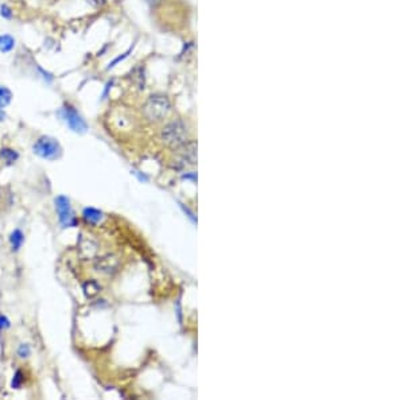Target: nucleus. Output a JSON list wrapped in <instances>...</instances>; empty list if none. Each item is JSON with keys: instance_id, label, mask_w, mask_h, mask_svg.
<instances>
[{"instance_id": "9", "label": "nucleus", "mask_w": 404, "mask_h": 400, "mask_svg": "<svg viewBox=\"0 0 404 400\" xmlns=\"http://www.w3.org/2000/svg\"><path fill=\"white\" fill-rule=\"evenodd\" d=\"M100 291H101V286L99 282H96V280L91 279L82 283V292H84V295L86 296L88 299H93L95 296H97L100 294Z\"/></svg>"}, {"instance_id": "21", "label": "nucleus", "mask_w": 404, "mask_h": 400, "mask_svg": "<svg viewBox=\"0 0 404 400\" xmlns=\"http://www.w3.org/2000/svg\"><path fill=\"white\" fill-rule=\"evenodd\" d=\"M7 119V113L4 111V108H0V123H3Z\"/></svg>"}, {"instance_id": "15", "label": "nucleus", "mask_w": 404, "mask_h": 400, "mask_svg": "<svg viewBox=\"0 0 404 400\" xmlns=\"http://www.w3.org/2000/svg\"><path fill=\"white\" fill-rule=\"evenodd\" d=\"M12 100L11 91L3 85H0V108H6Z\"/></svg>"}, {"instance_id": "14", "label": "nucleus", "mask_w": 404, "mask_h": 400, "mask_svg": "<svg viewBox=\"0 0 404 400\" xmlns=\"http://www.w3.org/2000/svg\"><path fill=\"white\" fill-rule=\"evenodd\" d=\"M131 76H132L133 84H135L139 89H143L144 84H146V76H144L143 66H136V68L132 70V73H131Z\"/></svg>"}, {"instance_id": "13", "label": "nucleus", "mask_w": 404, "mask_h": 400, "mask_svg": "<svg viewBox=\"0 0 404 400\" xmlns=\"http://www.w3.org/2000/svg\"><path fill=\"white\" fill-rule=\"evenodd\" d=\"M14 48H15V39L11 35L8 34L0 35V53L6 54V53L12 52Z\"/></svg>"}, {"instance_id": "10", "label": "nucleus", "mask_w": 404, "mask_h": 400, "mask_svg": "<svg viewBox=\"0 0 404 400\" xmlns=\"http://www.w3.org/2000/svg\"><path fill=\"white\" fill-rule=\"evenodd\" d=\"M82 218H84L88 224L92 225H97L99 223H101V220L104 218V214L97 210L95 208H85L82 210Z\"/></svg>"}, {"instance_id": "5", "label": "nucleus", "mask_w": 404, "mask_h": 400, "mask_svg": "<svg viewBox=\"0 0 404 400\" xmlns=\"http://www.w3.org/2000/svg\"><path fill=\"white\" fill-rule=\"evenodd\" d=\"M175 150L176 154L174 167H190V166H194L197 163V143L194 140L186 142V143H184Z\"/></svg>"}, {"instance_id": "3", "label": "nucleus", "mask_w": 404, "mask_h": 400, "mask_svg": "<svg viewBox=\"0 0 404 400\" xmlns=\"http://www.w3.org/2000/svg\"><path fill=\"white\" fill-rule=\"evenodd\" d=\"M32 150L39 158L46 160L60 159L62 155V147H61L60 142L52 136H40L32 146Z\"/></svg>"}, {"instance_id": "11", "label": "nucleus", "mask_w": 404, "mask_h": 400, "mask_svg": "<svg viewBox=\"0 0 404 400\" xmlns=\"http://www.w3.org/2000/svg\"><path fill=\"white\" fill-rule=\"evenodd\" d=\"M24 243V235L20 229H15L14 232L10 235V244H11L12 252H18Z\"/></svg>"}, {"instance_id": "8", "label": "nucleus", "mask_w": 404, "mask_h": 400, "mask_svg": "<svg viewBox=\"0 0 404 400\" xmlns=\"http://www.w3.org/2000/svg\"><path fill=\"white\" fill-rule=\"evenodd\" d=\"M100 251V245L92 237H81L78 241V255L84 260H93L96 259Z\"/></svg>"}, {"instance_id": "7", "label": "nucleus", "mask_w": 404, "mask_h": 400, "mask_svg": "<svg viewBox=\"0 0 404 400\" xmlns=\"http://www.w3.org/2000/svg\"><path fill=\"white\" fill-rule=\"evenodd\" d=\"M56 210L58 213V220L64 228H72L77 225V218L73 212L70 200L65 196H58L56 198Z\"/></svg>"}, {"instance_id": "12", "label": "nucleus", "mask_w": 404, "mask_h": 400, "mask_svg": "<svg viewBox=\"0 0 404 400\" xmlns=\"http://www.w3.org/2000/svg\"><path fill=\"white\" fill-rule=\"evenodd\" d=\"M0 158L6 162V164L11 166V164H14L16 160L19 159V154L15 150H12V148L3 147L0 150Z\"/></svg>"}, {"instance_id": "2", "label": "nucleus", "mask_w": 404, "mask_h": 400, "mask_svg": "<svg viewBox=\"0 0 404 400\" xmlns=\"http://www.w3.org/2000/svg\"><path fill=\"white\" fill-rule=\"evenodd\" d=\"M188 124L181 119L172 120L164 125L160 131V140L164 146L170 148H178L188 142Z\"/></svg>"}, {"instance_id": "18", "label": "nucleus", "mask_w": 404, "mask_h": 400, "mask_svg": "<svg viewBox=\"0 0 404 400\" xmlns=\"http://www.w3.org/2000/svg\"><path fill=\"white\" fill-rule=\"evenodd\" d=\"M0 15L3 16L4 19H11L12 10L8 7L7 4H2V6H0Z\"/></svg>"}, {"instance_id": "17", "label": "nucleus", "mask_w": 404, "mask_h": 400, "mask_svg": "<svg viewBox=\"0 0 404 400\" xmlns=\"http://www.w3.org/2000/svg\"><path fill=\"white\" fill-rule=\"evenodd\" d=\"M23 380H24V377H23V373H22V371H16V373L14 375V379H12V381H11V387L15 389L20 388V387H22V384H23Z\"/></svg>"}, {"instance_id": "19", "label": "nucleus", "mask_w": 404, "mask_h": 400, "mask_svg": "<svg viewBox=\"0 0 404 400\" xmlns=\"http://www.w3.org/2000/svg\"><path fill=\"white\" fill-rule=\"evenodd\" d=\"M10 328H11V322H10V320H8L4 314H0V332L7 330V329Z\"/></svg>"}, {"instance_id": "20", "label": "nucleus", "mask_w": 404, "mask_h": 400, "mask_svg": "<svg viewBox=\"0 0 404 400\" xmlns=\"http://www.w3.org/2000/svg\"><path fill=\"white\" fill-rule=\"evenodd\" d=\"M89 4H92L93 7H100V6H104L105 0H86Z\"/></svg>"}, {"instance_id": "1", "label": "nucleus", "mask_w": 404, "mask_h": 400, "mask_svg": "<svg viewBox=\"0 0 404 400\" xmlns=\"http://www.w3.org/2000/svg\"><path fill=\"white\" fill-rule=\"evenodd\" d=\"M171 111V103L164 95H151L143 105V115L148 121L158 123L164 120Z\"/></svg>"}, {"instance_id": "4", "label": "nucleus", "mask_w": 404, "mask_h": 400, "mask_svg": "<svg viewBox=\"0 0 404 400\" xmlns=\"http://www.w3.org/2000/svg\"><path fill=\"white\" fill-rule=\"evenodd\" d=\"M58 115H60L61 119L65 121V124L68 125L73 132L84 134L88 129V124H86L85 119L81 116L80 112L73 105L65 104L58 111Z\"/></svg>"}, {"instance_id": "6", "label": "nucleus", "mask_w": 404, "mask_h": 400, "mask_svg": "<svg viewBox=\"0 0 404 400\" xmlns=\"http://www.w3.org/2000/svg\"><path fill=\"white\" fill-rule=\"evenodd\" d=\"M120 267L121 260L116 253H107L103 256H97L95 259V263H93L95 271L104 276L115 275L120 270Z\"/></svg>"}, {"instance_id": "16", "label": "nucleus", "mask_w": 404, "mask_h": 400, "mask_svg": "<svg viewBox=\"0 0 404 400\" xmlns=\"http://www.w3.org/2000/svg\"><path fill=\"white\" fill-rule=\"evenodd\" d=\"M16 356L19 357L20 360H26L31 356V346L28 344H20L16 349Z\"/></svg>"}]
</instances>
